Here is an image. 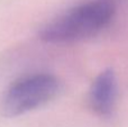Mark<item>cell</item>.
Returning <instances> with one entry per match:
<instances>
[{
    "label": "cell",
    "instance_id": "3",
    "mask_svg": "<svg viewBox=\"0 0 128 127\" xmlns=\"http://www.w3.org/2000/svg\"><path fill=\"white\" fill-rule=\"evenodd\" d=\"M117 97V78L114 70L102 71L89 91V102L94 112L100 116H109L112 112Z\"/></svg>",
    "mask_w": 128,
    "mask_h": 127
},
{
    "label": "cell",
    "instance_id": "1",
    "mask_svg": "<svg viewBox=\"0 0 128 127\" xmlns=\"http://www.w3.org/2000/svg\"><path fill=\"white\" fill-rule=\"evenodd\" d=\"M116 12L114 0H90L51 20L40 29V38L52 44H68L104 30Z\"/></svg>",
    "mask_w": 128,
    "mask_h": 127
},
{
    "label": "cell",
    "instance_id": "2",
    "mask_svg": "<svg viewBox=\"0 0 128 127\" xmlns=\"http://www.w3.org/2000/svg\"><path fill=\"white\" fill-rule=\"evenodd\" d=\"M60 82L52 74L37 73L14 82L4 94L0 110L6 117H16L44 106L58 94Z\"/></svg>",
    "mask_w": 128,
    "mask_h": 127
}]
</instances>
